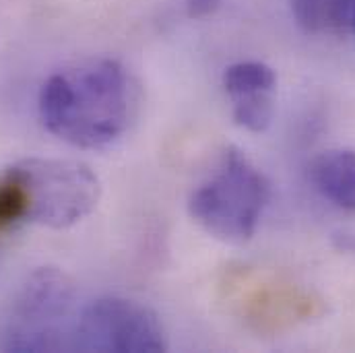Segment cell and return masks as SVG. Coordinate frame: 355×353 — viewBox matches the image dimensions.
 <instances>
[{"label":"cell","instance_id":"cell-1","mask_svg":"<svg viewBox=\"0 0 355 353\" xmlns=\"http://www.w3.org/2000/svg\"><path fill=\"white\" fill-rule=\"evenodd\" d=\"M139 103V85L118 60L89 58L50 75L37 110L56 139L79 149H103L130 128Z\"/></svg>","mask_w":355,"mask_h":353},{"label":"cell","instance_id":"cell-2","mask_svg":"<svg viewBox=\"0 0 355 353\" xmlns=\"http://www.w3.org/2000/svg\"><path fill=\"white\" fill-rule=\"evenodd\" d=\"M270 198L266 176L238 147H227L217 168L188 198V213L209 236L244 244L257 234Z\"/></svg>","mask_w":355,"mask_h":353},{"label":"cell","instance_id":"cell-3","mask_svg":"<svg viewBox=\"0 0 355 353\" xmlns=\"http://www.w3.org/2000/svg\"><path fill=\"white\" fill-rule=\"evenodd\" d=\"M75 304V285L56 266L33 270L21 285L4 331L2 347L15 353L73 350L69 314Z\"/></svg>","mask_w":355,"mask_h":353},{"label":"cell","instance_id":"cell-4","mask_svg":"<svg viewBox=\"0 0 355 353\" xmlns=\"http://www.w3.org/2000/svg\"><path fill=\"white\" fill-rule=\"evenodd\" d=\"M27 196L29 223L69 230L89 217L101 198V184L87 164L29 157L15 164Z\"/></svg>","mask_w":355,"mask_h":353},{"label":"cell","instance_id":"cell-5","mask_svg":"<svg viewBox=\"0 0 355 353\" xmlns=\"http://www.w3.org/2000/svg\"><path fill=\"white\" fill-rule=\"evenodd\" d=\"M73 350L99 353L168 352L159 316L135 300L99 298L81 312L73 331Z\"/></svg>","mask_w":355,"mask_h":353},{"label":"cell","instance_id":"cell-6","mask_svg":"<svg viewBox=\"0 0 355 353\" xmlns=\"http://www.w3.org/2000/svg\"><path fill=\"white\" fill-rule=\"evenodd\" d=\"M320 312V302L291 283H259L244 302V316L259 331H281Z\"/></svg>","mask_w":355,"mask_h":353},{"label":"cell","instance_id":"cell-7","mask_svg":"<svg viewBox=\"0 0 355 353\" xmlns=\"http://www.w3.org/2000/svg\"><path fill=\"white\" fill-rule=\"evenodd\" d=\"M314 188L335 207L355 213V151L329 149L310 164Z\"/></svg>","mask_w":355,"mask_h":353},{"label":"cell","instance_id":"cell-8","mask_svg":"<svg viewBox=\"0 0 355 353\" xmlns=\"http://www.w3.org/2000/svg\"><path fill=\"white\" fill-rule=\"evenodd\" d=\"M275 87H277L275 71L259 60L236 62L227 67L223 73V89L230 95V99L250 93H261V91H275Z\"/></svg>","mask_w":355,"mask_h":353},{"label":"cell","instance_id":"cell-9","mask_svg":"<svg viewBox=\"0 0 355 353\" xmlns=\"http://www.w3.org/2000/svg\"><path fill=\"white\" fill-rule=\"evenodd\" d=\"M29 221L27 196L15 166L0 172V234Z\"/></svg>","mask_w":355,"mask_h":353},{"label":"cell","instance_id":"cell-10","mask_svg":"<svg viewBox=\"0 0 355 353\" xmlns=\"http://www.w3.org/2000/svg\"><path fill=\"white\" fill-rule=\"evenodd\" d=\"M275 91H261L232 99V114L238 126L250 132H265L275 114Z\"/></svg>","mask_w":355,"mask_h":353},{"label":"cell","instance_id":"cell-11","mask_svg":"<svg viewBox=\"0 0 355 353\" xmlns=\"http://www.w3.org/2000/svg\"><path fill=\"white\" fill-rule=\"evenodd\" d=\"M295 25L310 35L333 33L329 0H289Z\"/></svg>","mask_w":355,"mask_h":353},{"label":"cell","instance_id":"cell-12","mask_svg":"<svg viewBox=\"0 0 355 353\" xmlns=\"http://www.w3.org/2000/svg\"><path fill=\"white\" fill-rule=\"evenodd\" d=\"M184 6L190 19H207L217 12L221 0H184Z\"/></svg>","mask_w":355,"mask_h":353},{"label":"cell","instance_id":"cell-13","mask_svg":"<svg viewBox=\"0 0 355 353\" xmlns=\"http://www.w3.org/2000/svg\"><path fill=\"white\" fill-rule=\"evenodd\" d=\"M333 244L341 252L355 255V234H352V232H337L333 236Z\"/></svg>","mask_w":355,"mask_h":353},{"label":"cell","instance_id":"cell-14","mask_svg":"<svg viewBox=\"0 0 355 353\" xmlns=\"http://www.w3.org/2000/svg\"><path fill=\"white\" fill-rule=\"evenodd\" d=\"M352 29H354V33H355V15H354V23H352Z\"/></svg>","mask_w":355,"mask_h":353}]
</instances>
